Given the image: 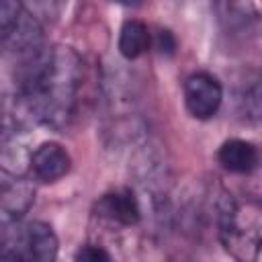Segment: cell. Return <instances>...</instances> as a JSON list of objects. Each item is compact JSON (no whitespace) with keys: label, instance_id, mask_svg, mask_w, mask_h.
Segmentation results:
<instances>
[{"label":"cell","instance_id":"6da1fadb","mask_svg":"<svg viewBox=\"0 0 262 262\" xmlns=\"http://www.w3.org/2000/svg\"><path fill=\"white\" fill-rule=\"evenodd\" d=\"M82 82V59L70 47H37L18 72V98L29 117L61 129L74 115Z\"/></svg>","mask_w":262,"mask_h":262},{"label":"cell","instance_id":"7a4b0ae2","mask_svg":"<svg viewBox=\"0 0 262 262\" xmlns=\"http://www.w3.org/2000/svg\"><path fill=\"white\" fill-rule=\"evenodd\" d=\"M59 239L45 221H10L0 229V262H55Z\"/></svg>","mask_w":262,"mask_h":262},{"label":"cell","instance_id":"3957f363","mask_svg":"<svg viewBox=\"0 0 262 262\" xmlns=\"http://www.w3.org/2000/svg\"><path fill=\"white\" fill-rule=\"evenodd\" d=\"M221 237L227 250H231L237 258L248 260V250L252 258L258 252L260 244V217L258 205H237L233 201L227 203L221 213Z\"/></svg>","mask_w":262,"mask_h":262},{"label":"cell","instance_id":"277c9868","mask_svg":"<svg viewBox=\"0 0 262 262\" xmlns=\"http://www.w3.org/2000/svg\"><path fill=\"white\" fill-rule=\"evenodd\" d=\"M41 29L20 2L0 0V45L10 43L14 49L33 51L39 45Z\"/></svg>","mask_w":262,"mask_h":262},{"label":"cell","instance_id":"5b68a950","mask_svg":"<svg viewBox=\"0 0 262 262\" xmlns=\"http://www.w3.org/2000/svg\"><path fill=\"white\" fill-rule=\"evenodd\" d=\"M184 104L190 117L199 121H207L217 115L223 102V86L209 72H192L182 86Z\"/></svg>","mask_w":262,"mask_h":262},{"label":"cell","instance_id":"8992f818","mask_svg":"<svg viewBox=\"0 0 262 262\" xmlns=\"http://www.w3.org/2000/svg\"><path fill=\"white\" fill-rule=\"evenodd\" d=\"M29 168L39 182H57L72 170V156L61 143L43 141L33 149Z\"/></svg>","mask_w":262,"mask_h":262},{"label":"cell","instance_id":"52a82bcc","mask_svg":"<svg viewBox=\"0 0 262 262\" xmlns=\"http://www.w3.org/2000/svg\"><path fill=\"white\" fill-rule=\"evenodd\" d=\"M96 213L113 223L133 227L141 221V207L131 188H115L96 201Z\"/></svg>","mask_w":262,"mask_h":262},{"label":"cell","instance_id":"ba28073f","mask_svg":"<svg viewBox=\"0 0 262 262\" xmlns=\"http://www.w3.org/2000/svg\"><path fill=\"white\" fill-rule=\"evenodd\" d=\"M219 164L231 174H250L258 166V147L248 139H227L217 149Z\"/></svg>","mask_w":262,"mask_h":262},{"label":"cell","instance_id":"9c48e42d","mask_svg":"<svg viewBox=\"0 0 262 262\" xmlns=\"http://www.w3.org/2000/svg\"><path fill=\"white\" fill-rule=\"evenodd\" d=\"M151 45V35H149V29L143 20L139 18H127L123 25H121V31H119V53L125 57V59H137L141 57Z\"/></svg>","mask_w":262,"mask_h":262},{"label":"cell","instance_id":"30bf717a","mask_svg":"<svg viewBox=\"0 0 262 262\" xmlns=\"http://www.w3.org/2000/svg\"><path fill=\"white\" fill-rule=\"evenodd\" d=\"M33 203V188L16 178L14 182H8L0 186V209L6 213V221H16Z\"/></svg>","mask_w":262,"mask_h":262},{"label":"cell","instance_id":"8fae6325","mask_svg":"<svg viewBox=\"0 0 262 262\" xmlns=\"http://www.w3.org/2000/svg\"><path fill=\"white\" fill-rule=\"evenodd\" d=\"M74 262H113L111 254L96 244H84L76 250Z\"/></svg>","mask_w":262,"mask_h":262}]
</instances>
